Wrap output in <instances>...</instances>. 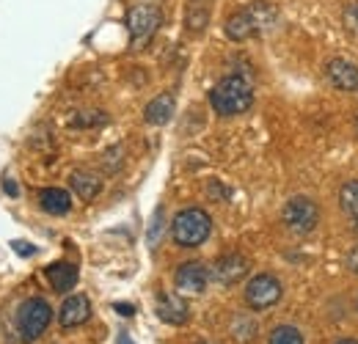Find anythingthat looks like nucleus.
<instances>
[{"label": "nucleus", "mask_w": 358, "mask_h": 344, "mask_svg": "<svg viewBox=\"0 0 358 344\" xmlns=\"http://www.w3.org/2000/svg\"><path fill=\"white\" fill-rule=\"evenodd\" d=\"M210 105L218 116H240L254 105V88L245 75H226L210 91Z\"/></svg>", "instance_id": "obj_1"}, {"label": "nucleus", "mask_w": 358, "mask_h": 344, "mask_svg": "<svg viewBox=\"0 0 358 344\" xmlns=\"http://www.w3.org/2000/svg\"><path fill=\"white\" fill-rule=\"evenodd\" d=\"M213 234V217L199 207H187L171 220V237L182 248H199Z\"/></svg>", "instance_id": "obj_2"}, {"label": "nucleus", "mask_w": 358, "mask_h": 344, "mask_svg": "<svg viewBox=\"0 0 358 344\" xmlns=\"http://www.w3.org/2000/svg\"><path fill=\"white\" fill-rule=\"evenodd\" d=\"M52 322V308L45 298H31L17 311V334L25 344L36 342L45 336V331Z\"/></svg>", "instance_id": "obj_3"}, {"label": "nucleus", "mask_w": 358, "mask_h": 344, "mask_svg": "<svg viewBox=\"0 0 358 344\" xmlns=\"http://www.w3.org/2000/svg\"><path fill=\"white\" fill-rule=\"evenodd\" d=\"M160 22H163V11L155 3H138V6H133L130 14H127V31H130L133 50L146 47L149 39L157 34Z\"/></svg>", "instance_id": "obj_4"}, {"label": "nucleus", "mask_w": 358, "mask_h": 344, "mask_svg": "<svg viewBox=\"0 0 358 344\" xmlns=\"http://www.w3.org/2000/svg\"><path fill=\"white\" fill-rule=\"evenodd\" d=\"M281 220L292 234H309L320 223V207L306 196H295V199H289L284 204Z\"/></svg>", "instance_id": "obj_5"}, {"label": "nucleus", "mask_w": 358, "mask_h": 344, "mask_svg": "<svg viewBox=\"0 0 358 344\" xmlns=\"http://www.w3.org/2000/svg\"><path fill=\"white\" fill-rule=\"evenodd\" d=\"M281 295H284V287L270 273H259V275H254L245 284V303L254 311H268V308H273L275 303L281 301Z\"/></svg>", "instance_id": "obj_6"}, {"label": "nucleus", "mask_w": 358, "mask_h": 344, "mask_svg": "<svg viewBox=\"0 0 358 344\" xmlns=\"http://www.w3.org/2000/svg\"><path fill=\"white\" fill-rule=\"evenodd\" d=\"M174 284H177L179 292H187V295H201L210 284V270L201 264V261H182L174 273Z\"/></svg>", "instance_id": "obj_7"}, {"label": "nucleus", "mask_w": 358, "mask_h": 344, "mask_svg": "<svg viewBox=\"0 0 358 344\" xmlns=\"http://www.w3.org/2000/svg\"><path fill=\"white\" fill-rule=\"evenodd\" d=\"M245 273H248V259L243 254H224V257L215 259L213 267H210V278L215 284H221V287L237 284Z\"/></svg>", "instance_id": "obj_8"}, {"label": "nucleus", "mask_w": 358, "mask_h": 344, "mask_svg": "<svg viewBox=\"0 0 358 344\" xmlns=\"http://www.w3.org/2000/svg\"><path fill=\"white\" fill-rule=\"evenodd\" d=\"M325 80L336 91H358V66L353 61L334 58L325 64Z\"/></svg>", "instance_id": "obj_9"}, {"label": "nucleus", "mask_w": 358, "mask_h": 344, "mask_svg": "<svg viewBox=\"0 0 358 344\" xmlns=\"http://www.w3.org/2000/svg\"><path fill=\"white\" fill-rule=\"evenodd\" d=\"M89 317H91V301L86 295H69L64 301V306H61V311H58L61 328H78V325L89 322Z\"/></svg>", "instance_id": "obj_10"}, {"label": "nucleus", "mask_w": 358, "mask_h": 344, "mask_svg": "<svg viewBox=\"0 0 358 344\" xmlns=\"http://www.w3.org/2000/svg\"><path fill=\"white\" fill-rule=\"evenodd\" d=\"M45 275L55 292H69V289H75V284H78V264H72V261L47 264Z\"/></svg>", "instance_id": "obj_11"}, {"label": "nucleus", "mask_w": 358, "mask_h": 344, "mask_svg": "<svg viewBox=\"0 0 358 344\" xmlns=\"http://www.w3.org/2000/svg\"><path fill=\"white\" fill-rule=\"evenodd\" d=\"M157 317L163 322H169V325H185L187 317H190V311H187V303L182 301L179 295L166 292V295L157 298Z\"/></svg>", "instance_id": "obj_12"}, {"label": "nucleus", "mask_w": 358, "mask_h": 344, "mask_svg": "<svg viewBox=\"0 0 358 344\" xmlns=\"http://www.w3.org/2000/svg\"><path fill=\"white\" fill-rule=\"evenodd\" d=\"M254 34H259V31H257V22H254V17H251L248 8H240V11H234V14L226 20V36H229L231 42H245V39L254 36Z\"/></svg>", "instance_id": "obj_13"}, {"label": "nucleus", "mask_w": 358, "mask_h": 344, "mask_svg": "<svg viewBox=\"0 0 358 344\" xmlns=\"http://www.w3.org/2000/svg\"><path fill=\"white\" fill-rule=\"evenodd\" d=\"M174 108H177V99H174V94H160V96H155L149 105H146V110H143V119L149 122V124H169L171 122V116H174Z\"/></svg>", "instance_id": "obj_14"}, {"label": "nucleus", "mask_w": 358, "mask_h": 344, "mask_svg": "<svg viewBox=\"0 0 358 344\" xmlns=\"http://www.w3.org/2000/svg\"><path fill=\"white\" fill-rule=\"evenodd\" d=\"M210 14H213V0H187V8H185V25L190 34H201L210 22Z\"/></svg>", "instance_id": "obj_15"}, {"label": "nucleus", "mask_w": 358, "mask_h": 344, "mask_svg": "<svg viewBox=\"0 0 358 344\" xmlns=\"http://www.w3.org/2000/svg\"><path fill=\"white\" fill-rule=\"evenodd\" d=\"M39 207L45 210L47 215H66L72 210V199L61 187H45L39 193Z\"/></svg>", "instance_id": "obj_16"}, {"label": "nucleus", "mask_w": 358, "mask_h": 344, "mask_svg": "<svg viewBox=\"0 0 358 344\" xmlns=\"http://www.w3.org/2000/svg\"><path fill=\"white\" fill-rule=\"evenodd\" d=\"M69 185H72L75 196H80L83 201L96 199V196H99V190H102V179L91 171H75L72 176H69Z\"/></svg>", "instance_id": "obj_17"}, {"label": "nucleus", "mask_w": 358, "mask_h": 344, "mask_svg": "<svg viewBox=\"0 0 358 344\" xmlns=\"http://www.w3.org/2000/svg\"><path fill=\"white\" fill-rule=\"evenodd\" d=\"M339 207L353 220V229H358V179H350L339 187Z\"/></svg>", "instance_id": "obj_18"}, {"label": "nucleus", "mask_w": 358, "mask_h": 344, "mask_svg": "<svg viewBox=\"0 0 358 344\" xmlns=\"http://www.w3.org/2000/svg\"><path fill=\"white\" fill-rule=\"evenodd\" d=\"M248 11H251V17H254V22H257V31H268V28L275 25V20H278V11L270 6L268 0H257V3H251Z\"/></svg>", "instance_id": "obj_19"}, {"label": "nucleus", "mask_w": 358, "mask_h": 344, "mask_svg": "<svg viewBox=\"0 0 358 344\" xmlns=\"http://www.w3.org/2000/svg\"><path fill=\"white\" fill-rule=\"evenodd\" d=\"M268 344H306V339L295 325H275L270 331Z\"/></svg>", "instance_id": "obj_20"}, {"label": "nucleus", "mask_w": 358, "mask_h": 344, "mask_svg": "<svg viewBox=\"0 0 358 344\" xmlns=\"http://www.w3.org/2000/svg\"><path fill=\"white\" fill-rule=\"evenodd\" d=\"M231 336L240 344L254 342V339H257V322L248 320V317H237V320L231 322Z\"/></svg>", "instance_id": "obj_21"}, {"label": "nucleus", "mask_w": 358, "mask_h": 344, "mask_svg": "<svg viewBox=\"0 0 358 344\" xmlns=\"http://www.w3.org/2000/svg\"><path fill=\"white\" fill-rule=\"evenodd\" d=\"M108 122V116L105 113H99V110H83L80 116H75L72 119V124L75 127H91V124H105Z\"/></svg>", "instance_id": "obj_22"}, {"label": "nucleus", "mask_w": 358, "mask_h": 344, "mask_svg": "<svg viewBox=\"0 0 358 344\" xmlns=\"http://www.w3.org/2000/svg\"><path fill=\"white\" fill-rule=\"evenodd\" d=\"M345 25H348V31H353V34H358V0H353V3H348V8H345Z\"/></svg>", "instance_id": "obj_23"}, {"label": "nucleus", "mask_w": 358, "mask_h": 344, "mask_svg": "<svg viewBox=\"0 0 358 344\" xmlns=\"http://www.w3.org/2000/svg\"><path fill=\"white\" fill-rule=\"evenodd\" d=\"M160 229H163V210H157V213H155V220H152V229H149V245H157Z\"/></svg>", "instance_id": "obj_24"}, {"label": "nucleus", "mask_w": 358, "mask_h": 344, "mask_svg": "<svg viewBox=\"0 0 358 344\" xmlns=\"http://www.w3.org/2000/svg\"><path fill=\"white\" fill-rule=\"evenodd\" d=\"M3 190H6L8 196H14V199L20 196V187H17V182H14V179H3Z\"/></svg>", "instance_id": "obj_25"}, {"label": "nucleus", "mask_w": 358, "mask_h": 344, "mask_svg": "<svg viewBox=\"0 0 358 344\" xmlns=\"http://www.w3.org/2000/svg\"><path fill=\"white\" fill-rule=\"evenodd\" d=\"M113 308H116V311H119L122 317H133V314H135V308L130 306V303H116Z\"/></svg>", "instance_id": "obj_26"}, {"label": "nucleus", "mask_w": 358, "mask_h": 344, "mask_svg": "<svg viewBox=\"0 0 358 344\" xmlns=\"http://www.w3.org/2000/svg\"><path fill=\"white\" fill-rule=\"evenodd\" d=\"M348 267H350V270H353V273L358 275V245L353 248V251H350V254H348Z\"/></svg>", "instance_id": "obj_27"}, {"label": "nucleus", "mask_w": 358, "mask_h": 344, "mask_svg": "<svg viewBox=\"0 0 358 344\" xmlns=\"http://www.w3.org/2000/svg\"><path fill=\"white\" fill-rule=\"evenodd\" d=\"M14 251H20V254H22V257H31V254H34V251H36V248H28V245H22V243H20V240H17V243H14Z\"/></svg>", "instance_id": "obj_28"}, {"label": "nucleus", "mask_w": 358, "mask_h": 344, "mask_svg": "<svg viewBox=\"0 0 358 344\" xmlns=\"http://www.w3.org/2000/svg\"><path fill=\"white\" fill-rule=\"evenodd\" d=\"M119 344H133V339L127 334H119Z\"/></svg>", "instance_id": "obj_29"}, {"label": "nucleus", "mask_w": 358, "mask_h": 344, "mask_svg": "<svg viewBox=\"0 0 358 344\" xmlns=\"http://www.w3.org/2000/svg\"><path fill=\"white\" fill-rule=\"evenodd\" d=\"M336 344H358L356 339H342V342H336Z\"/></svg>", "instance_id": "obj_30"}]
</instances>
